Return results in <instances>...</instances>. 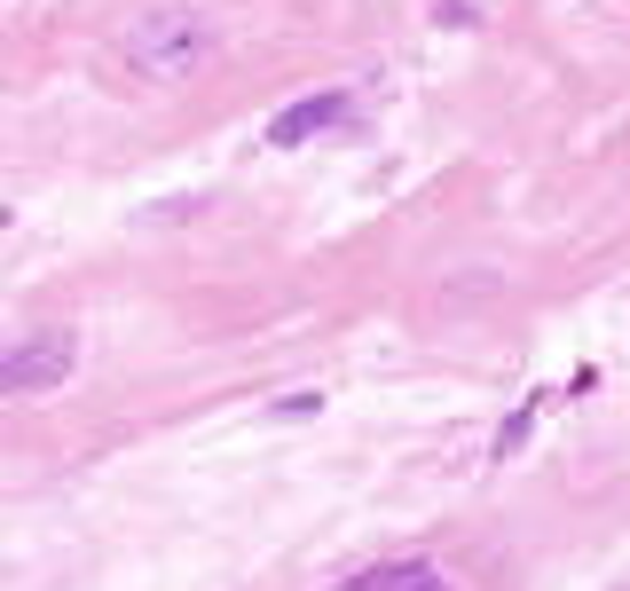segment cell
<instances>
[{"label": "cell", "mask_w": 630, "mask_h": 591, "mask_svg": "<svg viewBox=\"0 0 630 591\" xmlns=\"http://www.w3.org/2000/svg\"><path fill=\"white\" fill-rule=\"evenodd\" d=\"M410 591H449V583H442L434 568H418V583H410Z\"/></svg>", "instance_id": "52a82bcc"}, {"label": "cell", "mask_w": 630, "mask_h": 591, "mask_svg": "<svg viewBox=\"0 0 630 591\" xmlns=\"http://www.w3.org/2000/svg\"><path fill=\"white\" fill-rule=\"evenodd\" d=\"M323 410V394L308 386V394H276V403H269V418H316Z\"/></svg>", "instance_id": "8992f818"}, {"label": "cell", "mask_w": 630, "mask_h": 591, "mask_svg": "<svg viewBox=\"0 0 630 591\" xmlns=\"http://www.w3.org/2000/svg\"><path fill=\"white\" fill-rule=\"evenodd\" d=\"M213 56H221V32L197 9H150L143 24H126V40H119V63L150 87H182V79L206 72Z\"/></svg>", "instance_id": "6da1fadb"}, {"label": "cell", "mask_w": 630, "mask_h": 591, "mask_svg": "<svg viewBox=\"0 0 630 591\" xmlns=\"http://www.w3.org/2000/svg\"><path fill=\"white\" fill-rule=\"evenodd\" d=\"M544 403H559L552 386H536V394H528V403H512V418L496 426V442H489V466H505V457H520V442L536 434V418H544Z\"/></svg>", "instance_id": "277c9868"}, {"label": "cell", "mask_w": 630, "mask_h": 591, "mask_svg": "<svg viewBox=\"0 0 630 591\" xmlns=\"http://www.w3.org/2000/svg\"><path fill=\"white\" fill-rule=\"evenodd\" d=\"M355 119V95L347 87H323V95H300V103H284L269 119V150H308L323 126H347Z\"/></svg>", "instance_id": "3957f363"}, {"label": "cell", "mask_w": 630, "mask_h": 591, "mask_svg": "<svg viewBox=\"0 0 630 591\" xmlns=\"http://www.w3.org/2000/svg\"><path fill=\"white\" fill-rule=\"evenodd\" d=\"M72 364H79V340L72 332H32V340H16L9 355H0V394H48V386H63L72 379Z\"/></svg>", "instance_id": "7a4b0ae2"}, {"label": "cell", "mask_w": 630, "mask_h": 591, "mask_svg": "<svg viewBox=\"0 0 630 591\" xmlns=\"http://www.w3.org/2000/svg\"><path fill=\"white\" fill-rule=\"evenodd\" d=\"M418 583V561H379V568H362L347 583H331V591H410Z\"/></svg>", "instance_id": "5b68a950"}]
</instances>
